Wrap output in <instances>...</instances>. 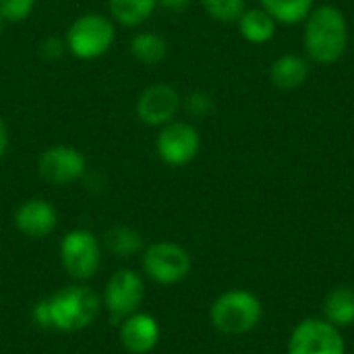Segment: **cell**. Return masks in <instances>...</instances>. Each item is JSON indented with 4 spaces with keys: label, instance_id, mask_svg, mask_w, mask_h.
Here are the masks:
<instances>
[{
    "label": "cell",
    "instance_id": "d6986e66",
    "mask_svg": "<svg viewBox=\"0 0 354 354\" xmlns=\"http://www.w3.org/2000/svg\"><path fill=\"white\" fill-rule=\"evenodd\" d=\"M156 6L158 0H110L112 17L127 27H135L147 21Z\"/></svg>",
    "mask_w": 354,
    "mask_h": 354
},
{
    "label": "cell",
    "instance_id": "6da1fadb",
    "mask_svg": "<svg viewBox=\"0 0 354 354\" xmlns=\"http://www.w3.org/2000/svg\"><path fill=\"white\" fill-rule=\"evenodd\" d=\"M303 44L313 62L324 66L338 62L348 46V23L344 12L332 4L313 8L305 19Z\"/></svg>",
    "mask_w": 354,
    "mask_h": 354
},
{
    "label": "cell",
    "instance_id": "44dd1931",
    "mask_svg": "<svg viewBox=\"0 0 354 354\" xmlns=\"http://www.w3.org/2000/svg\"><path fill=\"white\" fill-rule=\"evenodd\" d=\"M207 15L220 23L239 21L245 12V0H201Z\"/></svg>",
    "mask_w": 354,
    "mask_h": 354
},
{
    "label": "cell",
    "instance_id": "2e32d148",
    "mask_svg": "<svg viewBox=\"0 0 354 354\" xmlns=\"http://www.w3.org/2000/svg\"><path fill=\"white\" fill-rule=\"evenodd\" d=\"M324 317L336 328H348L354 324V288H334L324 301Z\"/></svg>",
    "mask_w": 354,
    "mask_h": 354
},
{
    "label": "cell",
    "instance_id": "3957f363",
    "mask_svg": "<svg viewBox=\"0 0 354 354\" xmlns=\"http://www.w3.org/2000/svg\"><path fill=\"white\" fill-rule=\"evenodd\" d=\"M261 315V301L249 290H228L220 295L209 309L214 328L226 336H241L255 330Z\"/></svg>",
    "mask_w": 354,
    "mask_h": 354
},
{
    "label": "cell",
    "instance_id": "4316f807",
    "mask_svg": "<svg viewBox=\"0 0 354 354\" xmlns=\"http://www.w3.org/2000/svg\"><path fill=\"white\" fill-rule=\"evenodd\" d=\"M8 149V129H6V122L0 118V158L6 153Z\"/></svg>",
    "mask_w": 354,
    "mask_h": 354
},
{
    "label": "cell",
    "instance_id": "ba28073f",
    "mask_svg": "<svg viewBox=\"0 0 354 354\" xmlns=\"http://www.w3.org/2000/svg\"><path fill=\"white\" fill-rule=\"evenodd\" d=\"M344 338L340 328L326 319L301 322L288 342V354H344Z\"/></svg>",
    "mask_w": 354,
    "mask_h": 354
},
{
    "label": "cell",
    "instance_id": "277c9868",
    "mask_svg": "<svg viewBox=\"0 0 354 354\" xmlns=\"http://www.w3.org/2000/svg\"><path fill=\"white\" fill-rule=\"evenodd\" d=\"M114 25L108 17L89 12L73 21L66 33L68 50L83 60H93L104 56L114 44Z\"/></svg>",
    "mask_w": 354,
    "mask_h": 354
},
{
    "label": "cell",
    "instance_id": "7402d4cb",
    "mask_svg": "<svg viewBox=\"0 0 354 354\" xmlns=\"http://www.w3.org/2000/svg\"><path fill=\"white\" fill-rule=\"evenodd\" d=\"M35 6V0H0V19L6 23L25 21Z\"/></svg>",
    "mask_w": 354,
    "mask_h": 354
},
{
    "label": "cell",
    "instance_id": "5b68a950",
    "mask_svg": "<svg viewBox=\"0 0 354 354\" xmlns=\"http://www.w3.org/2000/svg\"><path fill=\"white\" fill-rule=\"evenodd\" d=\"M143 299H145L143 276L135 270L122 268L108 278L102 295V305L106 307L110 322L116 326L129 315L137 313L139 307L143 305Z\"/></svg>",
    "mask_w": 354,
    "mask_h": 354
},
{
    "label": "cell",
    "instance_id": "7c38bea8",
    "mask_svg": "<svg viewBox=\"0 0 354 354\" xmlns=\"http://www.w3.org/2000/svg\"><path fill=\"white\" fill-rule=\"evenodd\" d=\"M160 324L149 313H133L118 324V336L124 351L131 354H149L160 342Z\"/></svg>",
    "mask_w": 354,
    "mask_h": 354
},
{
    "label": "cell",
    "instance_id": "83f0119b",
    "mask_svg": "<svg viewBox=\"0 0 354 354\" xmlns=\"http://www.w3.org/2000/svg\"><path fill=\"white\" fill-rule=\"evenodd\" d=\"M4 23H6V21H4V19H0V33H2V29H4Z\"/></svg>",
    "mask_w": 354,
    "mask_h": 354
},
{
    "label": "cell",
    "instance_id": "484cf974",
    "mask_svg": "<svg viewBox=\"0 0 354 354\" xmlns=\"http://www.w3.org/2000/svg\"><path fill=\"white\" fill-rule=\"evenodd\" d=\"M158 4H162L170 10H183L191 4V0H158Z\"/></svg>",
    "mask_w": 354,
    "mask_h": 354
},
{
    "label": "cell",
    "instance_id": "30bf717a",
    "mask_svg": "<svg viewBox=\"0 0 354 354\" xmlns=\"http://www.w3.org/2000/svg\"><path fill=\"white\" fill-rule=\"evenodd\" d=\"M85 168H87L85 156L79 149L71 147V145H54V147H48L39 156V160H37L39 176L46 183L56 185V187L71 185V183L83 178Z\"/></svg>",
    "mask_w": 354,
    "mask_h": 354
},
{
    "label": "cell",
    "instance_id": "d4e9b609",
    "mask_svg": "<svg viewBox=\"0 0 354 354\" xmlns=\"http://www.w3.org/2000/svg\"><path fill=\"white\" fill-rule=\"evenodd\" d=\"M31 315H33V319H35V324H37L39 328H44V330H52L50 309H48V301H46V299H44V301H39V303H35V307H33Z\"/></svg>",
    "mask_w": 354,
    "mask_h": 354
},
{
    "label": "cell",
    "instance_id": "603a6c76",
    "mask_svg": "<svg viewBox=\"0 0 354 354\" xmlns=\"http://www.w3.org/2000/svg\"><path fill=\"white\" fill-rule=\"evenodd\" d=\"M214 100L205 91H193L185 97V110L195 118H205L214 112Z\"/></svg>",
    "mask_w": 354,
    "mask_h": 354
},
{
    "label": "cell",
    "instance_id": "8fae6325",
    "mask_svg": "<svg viewBox=\"0 0 354 354\" xmlns=\"http://www.w3.org/2000/svg\"><path fill=\"white\" fill-rule=\"evenodd\" d=\"M183 100L172 85L158 83L147 87L137 102V116L149 127H164L174 120Z\"/></svg>",
    "mask_w": 354,
    "mask_h": 354
},
{
    "label": "cell",
    "instance_id": "e0dca14e",
    "mask_svg": "<svg viewBox=\"0 0 354 354\" xmlns=\"http://www.w3.org/2000/svg\"><path fill=\"white\" fill-rule=\"evenodd\" d=\"M261 8L268 10L276 23L299 25L313 10V0H261Z\"/></svg>",
    "mask_w": 354,
    "mask_h": 354
},
{
    "label": "cell",
    "instance_id": "4fadbf2b",
    "mask_svg": "<svg viewBox=\"0 0 354 354\" xmlns=\"http://www.w3.org/2000/svg\"><path fill=\"white\" fill-rule=\"evenodd\" d=\"M58 224V214L50 201L29 199L21 203L15 212V226L21 234L29 239H44L54 232Z\"/></svg>",
    "mask_w": 354,
    "mask_h": 354
},
{
    "label": "cell",
    "instance_id": "5bb4252c",
    "mask_svg": "<svg viewBox=\"0 0 354 354\" xmlns=\"http://www.w3.org/2000/svg\"><path fill=\"white\" fill-rule=\"evenodd\" d=\"M309 77V60L299 54H284L270 66V81L274 87L290 91L299 89Z\"/></svg>",
    "mask_w": 354,
    "mask_h": 354
},
{
    "label": "cell",
    "instance_id": "cb8c5ba5",
    "mask_svg": "<svg viewBox=\"0 0 354 354\" xmlns=\"http://www.w3.org/2000/svg\"><path fill=\"white\" fill-rule=\"evenodd\" d=\"M62 50H64V44H62V39H58V37H48V39H44V44L39 46L41 56H44V58H50V60L60 58V56H62Z\"/></svg>",
    "mask_w": 354,
    "mask_h": 354
},
{
    "label": "cell",
    "instance_id": "8992f818",
    "mask_svg": "<svg viewBox=\"0 0 354 354\" xmlns=\"http://www.w3.org/2000/svg\"><path fill=\"white\" fill-rule=\"evenodd\" d=\"M60 263L66 274L79 282L93 278L102 263L100 241L91 230L75 228L60 241Z\"/></svg>",
    "mask_w": 354,
    "mask_h": 354
},
{
    "label": "cell",
    "instance_id": "7a4b0ae2",
    "mask_svg": "<svg viewBox=\"0 0 354 354\" xmlns=\"http://www.w3.org/2000/svg\"><path fill=\"white\" fill-rule=\"evenodd\" d=\"M46 301L50 309L52 330L58 332H79L89 328L104 307L100 295L85 284L64 286Z\"/></svg>",
    "mask_w": 354,
    "mask_h": 354
},
{
    "label": "cell",
    "instance_id": "ffe728a7",
    "mask_svg": "<svg viewBox=\"0 0 354 354\" xmlns=\"http://www.w3.org/2000/svg\"><path fill=\"white\" fill-rule=\"evenodd\" d=\"M104 245L108 247L110 253L129 257L139 251H143V236L131 226H114L104 234Z\"/></svg>",
    "mask_w": 354,
    "mask_h": 354
},
{
    "label": "cell",
    "instance_id": "9a60e30c",
    "mask_svg": "<svg viewBox=\"0 0 354 354\" xmlns=\"http://www.w3.org/2000/svg\"><path fill=\"white\" fill-rule=\"evenodd\" d=\"M276 21L272 19V15L263 8H245V12L239 19V29L241 35L255 46H263L268 41L274 39L276 35Z\"/></svg>",
    "mask_w": 354,
    "mask_h": 354
},
{
    "label": "cell",
    "instance_id": "ac0fdd59",
    "mask_svg": "<svg viewBox=\"0 0 354 354\" xmlns=\"http://www.w3.org/2000/svg\"><path fill=\"white\" fill-rule=\"evenodd\" d=\"M131 52L133 56L143 62V64H160L168 56V41L160 33H139L131 41Z\"/></svg>",
    "mask_w": 354,
    "mask_h": 354
},
{
    "label": "cell",
    "instance_id": "52a82bcc",
    "mask_svg": "<svg viewBox=\"0 0 354 354\" xmlns=\"http://www.w3.org/2000/svg\"><path fill=\"white\" fill-rule=\"evenodd\" d=\"M143 274L158 284H178L191 272V255L172 241L151 243L143 251Z\"/></svg>",
    "mask_w": 354,
    "mask_h": 354
},
{
    "label": "cell",
    "instance_id": "9c48e42d",
    "mask_svg": "<svg viewBox=\"0 0 354 354\" xmlns=\"http://www.w3.org/2000/svg\"><path fill=\"white\" fill-rule=\"evenodd\" d=\"M199 147H201V137L197 129L180 120H172L164 124L156 139L158 156L168 166H187L197 158Z\"/></svg>",
    "mask_w": 354,
    "mask_h": 354
}]
</instances>
